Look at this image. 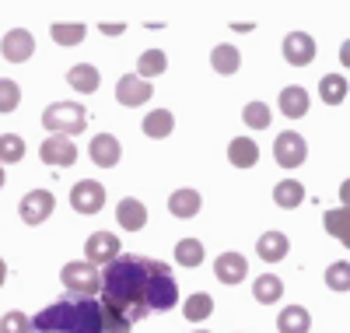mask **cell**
I'll return each instance as SVG.
<instances>
[{"mask_svg": "<svg viewBox=\"0 0 350 333\" xmlns=\"http://www.w3.org/2000/svg\"><path fill=\"white\" fill-rule=\"evenodd\" d=\"M340 200H343V207L350 210V179H343V186H340Z\"/></svg>", "mask_w": 350, "mask_h": 333, "instance_id": "74e56055", "label": "cell"}, {"mask_svg": "<svg viewBox=\"0 0 350 333\" xmlns=\"http://www.w3.org/2000/svg\"><path fill=\"white\" fill-rule=\"evenodd\" d=\"M67 84L81 95H92V92H98V71L92 64H77L67 71Z\"/></svg>", "mask_w": 350, "mask_h": 333, "instance_id": "44dd1931", "label": "cell"}, {"mask_svg": "<svg viewBox=\"0 0 350 333\" xmlns=\"http://www.w3.org/2000/svg\"><path fill=\"white\" fill-rule=\"evenodd\" d=\"M42 127L56 137H70V134H81L88 127V109L77 106V102H53L46 106L42 112Z\"/></svg>", "mask_w": 350, "mask_h": 333, "instance_id": "3957f363", "label": "cell"}, {"mask_svg": "<svg viewBox=\"0 0 350 333\" xmlns=\"http://www.w3.org/2000/svg\"><path fill=\"white\" fill-rule=\"evenodd\" d=\"M165 67H168V56H165L161 49H144L140 60H137V77H140V81L158 77V74H165Z\"/></svg>", "mask_w": 350, "mask_h": 333, "instance_id": "484cf974", "label": "cell"}, {"mask_svg": "<svg viewBox=\"0 0 350 333\" xmlns=\"http://www.w3.org/2000/svg\"><path fill=\"white\" fill-rule=\"evenodd\" d=\"M25 158V140L18 134H0V165H14Z\"/></svg>", "mask_w": 350, "mask_h": 333, "instance_id": "4dcf8cb0", "label": "cell"}, {"mask_svg": "<svg viewBox=\"0 0 350 333\" xmlns=\"http://www.w3.org/2000/svg\"><path fill=\"white\" fill-rule=\"evenodd\" d=\"M326 284H329V291H350V263H347V260L329 263V270H326Z\"/></svg>", "mask_w": 350, "mask_h": 333, "instance_id": "836d02e7", "label": "cell"}, {"mask_svg": "<svg viewBox=\"0 0 350 333\" xmlns=\"http://www.w3.org/2000/svg\"><path fill=\"white\" fill-rule=\"evenodd\" d=\"M273 155H277V165H284V169H298V165L308 158V144H305L301 134L284 130V134H277V140H273Z\"/></svg>", "mask_w": 350, "mask_h": 333, "instance_id": "5b68a950", "label": "cell"}, {"mask_svg": "<svg viewBox=\"0 0 350 333\" xmlns=\"http://www.w3.org/2000/svg\"><path fill=\"white\" fill-rule=\"evenodd\" d=\"M21 102V88L11 77H0V112H14Z\"/></svg>", "mask_w": 350, "mask_h": 333, "instance_id": "e575fe53", "label": "cell"}, {"mask_svg": "<svg viewBox=\"0 0 350 333\" xmlns=\"http://www.w3.org/2000/svg\"><path fill=\"white\" fill-rule=\"evenodd\" d=\"M151 95H154L151 81H140V77H133V74L120 77V84H116V99H120V106H130V109L144 106Z\"/></svg>", "mask_w": 350, "mask_h": 333, "instance_id": "7c38bea8", "label": "cell"}, {"mask_svg": "<svg viewBox=\"0 0 350 333\" xmlns=\"http://www.w3.org/2000/svg\"><path fill=\"white\" fill-rule=\"evenodd\" d=\"M116 218H120V225L126 232H140L144 225H148V207H144L140 200H133V197H123L120 207H116Z\"/></svg>", "mask_w": 350, "mask_h": 333, "instance_id": "e0dca14e", "label": "cell"}, {"mask_svg": "<svg viewBox=\"0 0 350 333\" xmlns=\"http://www.w3.org/2000/svg\"><path fill=\"white\" fill-rule=\"evenodd\" d=\"M84 32H88V28H84L81 21H56V25L49 28L53 42H60V46H77V42L84 39Z\"/></svg>", "mask_w": 350, "mask_h": 333, "instance_id": "f546056e", "label": "cell"}, {"mask_svg": "<svg viewBox=\"0 0 350 333\" xmlns=\"http://www.w3.org/2000/svg\"><path fill=\"white\" fill-rule=\"evenodd\" d=\"M193 333H211V330H193Z\"/></svg>", "mask_w": 350, "mask_h": 333, "instance_id": "b9f144b4", "label": "cell"}, {"mask_svg": "<svg viewBox=\"0 0 350 333\" xmlns=\"http://www.w3.org/2000/svg\"><path fill=\"white\" fill-rule=\"evenodd\" d=\"M4 281H8V263L0 260V284H4Z\"/></svg>", "mask_w": 350, "mask_h": 333, "instance_id": "ab89813d", "label": "cell"}, {"mask_svg": "<svg viewBox=\"0 0 350 333\" xmlns=\"http://www.w3.org/2000/svg\"><path fill=\"white\" fill-rule=\"evenodd\" d=\"M32 333H105L102 306L95 298L64 295L32 319Z\"/></svg>", "mask_w": 350, "mask_h": 333, "instance_id": "7a4b0ae2", "label": "cell"}, {"mask_svg": "<svg viewBox=\"0 0 350 333\" xmlns=\"http://www.w3.org/2000/svg\"><path fill=\"white\" fill-rule=\"evenodd\" d=\"M284 60L291 67H308L315 60V39L308 32H291L284 39Z\"/></svg>", "mask_w": 350, "mask_h": 333, "instance_id": "8fae6325", "label": "cell"}, {"mask_svg": "<svg viewBox=\"0 0 350 333\" xmlns=\"http://www.w3.org/2000/svg\"><path fill=\"white\" fill-rule=\"evenodd\" d=\"M0 333H32V319L21 312H8L0 319Z\"/></svg>", "mask_w": 350, "mask_h": 333, "instance_id": "d590c367", "label": "cell"}, {"mask_svg": "<svg viewBox=\"0 0 350 333\" xmlns=\"http://www.w3.org/2000/svg\"><path fill=\"white\" fill-rule=\"evenodd\" d=\"M200 207H203V200H200V190H189V186L175 190V193L168 197V210H172V218H179V221H189V218H196V214H200Z\"/></svg>", "mask_w": 350, "mask_h": 333, "instance_id": "9a60e30c", "label": "cell"}, {"mask_svg": "<svg viewBox=\"0 0 350 333\" xmlns=\"http://www.w3.org/2000/svg\"><path fill=\"white\" fill-rule=\"evenodd\" d=\"M277 106H280V112L287 119H301L308 112V92H305L301 84H287L284 92H280V99H277Z\"/></svg>", "mask_w": 350, "mask_h": 333, "instance_id": "2e32d148", "label": "cell"}, {"mask_svg": "<svg viewBox=\"0 0 350 333\" xmlns=\"http://www.w3.org/2000/svg\"><path fill=\"white\" fill-rule=\"evenodd\" d=\"M0 53H4V60H11V64H25V60L36 53L32 32H28V28H11L4 36V42H0Z\"/></svg>", "mask_w": 350, "mask_h": 333, "instance_id": "30bf717a", "label": "cell"}, {"mask_svg": "<svg viewBox=\"0 0 350 333\" xmlns=\"http://www.w3.org/2000/svg\"><path fill=\"white\" fill-rule=\"evenodd\" d=\"M70 207L77 214H98L105 207V186L95 183V179H81V183L70 190Z\"/></svg>", "mask_w": 350, "mask_h": 333, "instance_id": "52a82bcc", "label": "cell"}, {"mask_svg": "<svg viewBox=\"0 0 350 333\" xmlns=\"http://www.w3.org/2000/svg\"><path fill=\"white\" fill-rule=\"evenodd\" d=\"M323 225L333 238H340L343 246L350 249V210L347 207H336V210H326L323 214Z\"/></svg>", "mask_w": 350, "mask_h": 333, "instance_id": "603a6c76", "label": "cell"}, {"mask_svg": "<svg viewBox=\"0 0 350 333\" xmlns=\"http://www.w3.org/2000/svg\"><path fill=\"white\" fill-rule=\"evenodd\" d=\"M211 67H214L217 74H235V71L242 67V56H239V49L231 46V42H217V46L211 49Z\"/></svg>", "mask_w": 350, "mask_h": 333, "instance_id": "ffe728a7", "label": "cell"}, {"mask_svg": "<svg viewBox=\"0 0 350 333\" xmlns=\"http://www.w3.org/2000/svg\"><path fill=\"white\" fill-rule=\"evenodd\" d=\"M214 312V298L207 295V291H196V295H189L186 301H183V316L189 319V323H203Z\"/></svg>", "mask_w": 350, "mask_h": 333, "instance_id": "4316f807", "label": "cell"}, {"mask_svg": "<svg viewBox=\"0 0 350 333\" xmlns=\"http://www.w3.org/2000/svg\"><path fill=\"white\" fill-rule=\"evenodd\" d=\"M39 158H42L46 165L67 169V165L77 162V144H74L70 137H56V134H49V137L39 144Z\"/></svg>", "mask_w": 350, "mask_h": 333, "instance_id": "ba28073f", "label": "cell"}, {"mask_svg": "<svg viewBox=\"0 0 350 333\" xmlns=\"http://www.w3.org/2000/svg\"><path fill=\"white\" fill-rule=\"evenodd\" d=\"M340 60H343V67H350V39L340 46Z\"/></svg>", "mask_w": 350, "mask_h": 333, "instance_id": "f35d334b", "label": "cell"}, {"mask_svg": "<svg viewBox=\"0 0 350 333\" xmlns=\"http://www.w3.org/2000/svg\"><path fill=\"white\" fill-rule=\"evenodd\" d=\"M60 278L67 284V295H81V298H95L102 291V274H98V267H92L88 260H70L64 270H60Z\"/></svg>", "mask_w": 350, "mask_h": 333, "instance_id": "277c9868", "label": "cell"}, {"mask_svg": "<svg viewBox=\"0 0 350 333\" xmlns=\"http://www.w3.org/2000/svg\"><path fill=\"white\" fill-rule=\"evenodd\" d=\"M242 119H245V127H252V130H267L273 116H270V106L267 102H249L242 109Z\"/></svg>", "mask_w": 350, "mask_h": 333, "instance_id": "d6a6232c", "label": "cell"}, {"mask_svg": "<svg viewBox=\"0 0 350 333\" xmlns=\"http://www.w3.org/2000/svg\"><path fill=\"white\" fill-rule=\"evenodd\" d=\"M301 200H305V186L298 183V179H284V183H277V186H273V204H277V207H284V210L298 207Z\"/></svg>", "mask_w": 350, "mask_h": 333, "instance_id": "83f0119b", "label": "cell"}, {"mask_svg": "<svg viewBox=\"0 0 350 333\" xmlns=\"http://www.w3.org/2000/svg\"><path fill=\"white\" fill-rule=\"evenodd\" d=\"M4 179H8V175H4V165H0V190H4Z\"/></svg>", "mask_w": 350, "mask_h": 333, "instance_id": "60d3db41", "label": "cell"}, {"mask_svg": "<svg viewBox=\"0 0 350 333\" xmlns=\"http://www.w3.org/2000/svg\"><path fill=\"white\" fill-rule=\"evenodd\" d=\"M179 301L172 267L151 256H116L102 274V326L105 333H130L151 312H168Z\"/></svg>", "mask_w": 350, "mask_h": 333, "instance_id": "6da1fadb", "label": "cell"}, {"mask_svg": "<svg viewBox=\"0 0 350 333\" xmlns=\"http://www.w3.org/2000/svg\"><path fill=\"white\" fill-rule=\"evenodd\" d=\"M277 330H280V333H308V330H312V316H308V309H301V306H287V309L280 312V319H277Z\"/></svg>", "mask_w": 350, "mask_h": 333, "instance_id": "7402d4cb", "label": "cell"}, {"mask_svg": "<svg viewBox=\"0 0 350 333\" xmlns=\"http://www.w3.org/2000/svg\"><path fill=\"white\" fill-rule=\"evenodd\" d=\"M319 95H323L326 106H340V102L347 99V77H340V74L319 77Z\"/></svg>", "mask_w": 350, "mask_h": 333, "instance_id": "f1b7e54d", "label": "cell"}, {"mask_svg": "<svg viewBox=\"0 0 350 333\" xmlns=\"http://www.w3.org/2000/svg\"><path fill=\"white\" fill-rule=\"evenodd\" d=\"M256 249H259V256L267 263H280L287 256V249H291V242H287L284 232H262L259 242H256Z\"/></svg>", "mask_w": 350, "mask_h": 333, "instance_id": "d6986e66", "label": "cell"}, {"mask_svg": "<svg viewBox=\"0 0 350 333\" xmlns=\"http://www.w3.org/2000/svg\"><path fill=\"white\" fill-rule=\"evenodd\" d=\"M228 162L235 169H252L259 162V144L252 137H235L228 144Z\"/></svg>", "mask_w": 350, "mask_h": 333, "instance_id": "ac0fdd59", "label": "cell"}, {"mask_svg": "<svg viewBox=\"0 0 350 333\" xmlns=\"http://www.w3.org/2000/svg\"><path fill=\"white\" fill-rule=\"evenodd\" d=\"M98 28H102V36H123V25H105L102 21Z\"/></svg>", "mask_w": 350, "mask_h": 333, "instance_id": "8d00e7d4", "label": "cell"}, {"mask_svg": "<svg viewBox=\"0 0 350 333\" xmlns=\"http://www.w3.org/2000/svg\"><path fill=\"white\" fill-rule=\"evenodd\" d=\"M252 295H256V301H262V306H273V301H280V295H284V281L277 274H259L256 284H252Z\"/></svg>", "mask_w": 350, "mask_h": 333, "instance_id": "cb8c5ba5", "label": "cell"}, {"mask_svg": "<svg viewBox=\"0 0 350 333\" xmlns=\"http://www.w3.org/2000/svg\"><path fill=\"white\" fill-rule=\"evenodd\" d=\"M84 256H88V263H92V267H109L116 256H120V238H116L112 232H95V235H88Z\"/></svg>", "mask_w": 350, "mask_h": 333, "instance_id": "9c48e42d", "label": "cell"}, {"mask_svg": "<svg viewBox=\"0 0 350 333\" xmlns=\"http://www.w3.org/2000/svg\"><path fill=\"white\" fill-rule=\"evenodd\" d=\"M245 274H249V263L242 253H221L214 263V278L221 284H239V281H245Z\"/></svg>", "mask_w": 350, "mask_h": 333, "instance_id": "5bb4252c", "label": "cell"}, {"mask_svg": "<svg viewBox=\"0 0 350 333\" xmlns=\"http://www.w3.org/2000/svg\"><path fill=\"white\" fill-rule=\"evenodd\" d=\"M172 130H175V116H172L168 109H154V112L144 116V134H148V137L161 140V137H168Z\"/></svg>", "mask_w": 350, "mask_h": 333, "instance_id": "d4e9b609", "label": "cell"}, {"mask_svg": "<svg viewBox=\"0 0 350 333\" xmlns=\"http://www.w3.org/2000/svg\"><path fill=\"white\" fill-rule=\"evenodd\" d=\"M88 155H92V162L98 169H112L116 162H120L123 147H120V140H116L112 134H95L92 144H88Z\"/></svg>", "mask_w": 350, "mask_h": 333, "instance_id": "4fadbf2b", "label": "cell"}, {"mask_svg": "<svg viewBox=\"0 0 350 333\" xmlns=\"http://www.w3.org/2000/svg\"><path fill=\"white\" fill-rule=\"evenodd\" d=\"M175 263L179 267H200L203 263V246L196 238H183L179 246H175Z\"/></svg>", "mask_w": 350, "mask_h": 333, "instance_id": "1f68e13d", "label": "cell"}, {"mask_svg": "<svg viewBox=\"0 0 350 333\" xmlns=\"http://www.w3.org/2000/svg\"><path fill=\"white\" fill-rule=\"evenodd\" d=\"M53 207H56V197L53 190H28L21 197V207H18V214L25 225H42L49 214H53Z\"/></svg>", "mask_w": 350, "mask_h": 333, "instance_id": "8992f818", "label": "cell"}]
</instances>
